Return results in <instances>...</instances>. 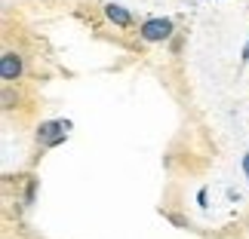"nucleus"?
Segmentation results:
<instances>
[{
  "instance_id": "obj_1",
  "label": "nucleus",
  "mask_w": 249,
  "mask_h": 239,
  "mask_svg": "<svg viewBox=\"0 0 249 239\" xmlns=\"http://www.w3.org/2000/svg\"><path fill=\"white\" fill-rule=\"evenodd\" d=\"M169 34H172V22H169V18H148V22L142 25V37L151 40V43L166 40Z\"/></svg>"
},
{
  "instance_id": "obj_2",
  "label": "nucleus",
  "mask_w": 249,
  "mask_h": 239,
  "mask_svg": "<svg viewBox=\"0 0 249 239\" xmlns=\"http://www.w3.org/2000/svg\"><path fill=\"white\" fill-rule=\"evenodd\" d=\"M65 129H68V123H43L40 129H37V141H40L43 147H53L65 141Z\"/></svg>"
},
{
  "instance_id": "obj_3",
  "label": "nucleus",
  "mask_w": 249,
  "mask_h": 239,
  "mask_svg": "<svg viewBox=\"0 0 249 239\" xmlns=\"http://www.w3.org/2000/svg\"><path fill=\"white\" fill-rule=\"evenodd\" d=\"M0 74H3V80H16L22 74V59L16 52H6L3 62H0Z\"/></svg>"
},
{
  "instance_id": "obj_4",
  "label": "nucleus",
  "mask_w": 249,
  "mask_h": 239,
  "mask_svg": "<svg viewBox=\"0 0 249 239\" xmlns=\"http://www.w3.org/2000/svg\"><path fill=\"white\" fill-rule=\"evenodd\" d=\"M105 16H108L114 25H120V28L129 25V13H126L123 6H117V3H108V6H105Z\"/></svg>"
},
{
  "instance_id": "obj_5",
  "label": "nucleus",
  "mask_w": 249,
  "mask_h": 239,
  "mask_svg": "<svg viewBox=\"0 0 249 239\" xmlns=\"http://www.w3.org/2000/svg\"><path fill=\"white\" fill-rule=\"evenodd\" d=\"M243 169H246V175H249V154L243 157Z\"/></svg>"
},
{
  "instance_id": "obj_6",
  "label": "nucleus",
  "mask_w": 249,
  "mask_h": 239,
  "mask_svg": "<svg viewBox=\"0 0 249 239\" xmlns=\"http://www.w3.org/2000/svg\"><path fill=\"white\" fill-rule=\"evenodd\" d=\"M243 59H249V46H246V49H243Z\"/></svg>"
}]
</instances>
